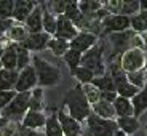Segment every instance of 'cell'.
Segmentation results:
<instances>
[{
    "mask_svg": "<svg viewBox=\"0 0 147 136\" xmlns=\"http://www.w3.org/2000/svg\"><path fill=\"white\" fill-rule=\"evenodd\" d=\"M63 107L67 110L66 114L77 120L78 123L85 122L91 114V106L86 101L83 91H82V85H75L74 88L67 90L63 96Z\"/></svg>",
    "mask_w": 147,
    "mask_h": 136,
    "instance_id": "obj_1",
    "label": "cell"
},
{
    "mask_svg": "<svg viewBox=\"0 0 147 136\" xmlns=\"http://www.w3.org/2000/svg\"><path fill=\"white\" fill-rule=\"evenodd\" d=\"M30 64L35 70L38 88H42V87H55L61 82V69L58 66L45 61L40 56H32Z\"/></svg>",
    "mask_w": 147,
    "mask_h": 136,
    "instance_id": "obj_2",
    "label": "cell"
},
{
    "mask_svg": "<svg viewBox=\"0 0 147 136\" xmlns=\"http://www.w3.org/2000/svg\"><path fill=\"white\" fill-rule=\"evenodd\" d=\"M80 66L90 69L94 77H99L107 70L106 63H104V43L98 40L94 47H91L88 51H85L80 58Z\"/></svg>",
    "mask_w": 147,
    "mask_h": 136,
    "instance_id": "obj_3",
    "label": "cell"
},
{
    "mask_svg": "<svg viewBox=\"0 0 147 136\" xmlns=\"http://www.w3.org/2000/svg\"><path fill=\"white\" fill-rule=\"evenodd\" d=\"M29 98L30 91L26 93H16V96L11 99L5 109H2V117L7 118L8 122H21L22 117L29 110Z\"/></svg>",
    "mask_w": 147,
    "mask_h": 136,
    "instance_id": "obj_4",
    "label": "cell"
},
{
    "mask_svg": "<svg viewBox=\"0 0 147 136\" xmlns=\"http://www.w3.org/2000/svg\"><path fill=\"white\" fill-rule=\"evenodd\" d=\"M118 61H120L121 69L125 70L126 74H129V72H136V70L144 69L147 58H146V51H144V50L129 48V50H126V51L120 56Z\"/></svg>",
    "mask_w": 147,
    "mask_h": 136,
    "instance_id": "obj_5",
    "label": "cell"
},
{
    "mask_svg": "<svg viewBox=\"0 0 147 136\" xmlns=\"http://www.w3.org/2000/svg\"><path fill=\"white\" fill-rule=\"evenodd\" d=\"M134 37V32L131 29L125 30V32H117V34H109V40L112 43V55L109 58V63L118 59L126 50L131 48V40Z\"/></svg>",
    "mask_w": 147,
    "mask_h": 136,
    "instance_id": "obj_6",
    "label": "cell"
},
{
    "mask_svg": "<svg viewBox=\"0 0 147 136\" xmlns=\"http://www.w3.org/2000/svg\"><path fill=\"white\" fill-rule=\"evenodd\" d=\"M86 123H88V133L91 136H112L118 130L115 120H106L94 114L88 115Z\"/></svg>",
    "mask_w": 147,
    "mask_h": 136,
    "instance_id": "obj_7",
    "label": "cell"
},
{
    "mask_svg": "<svg viewBox=\"0 0 147 136\" xmlns=\"http://www.w3.org/2000/svg\"><path fill=\"white\" fill-rule=\"evenodd\" d=\"M101 30H102V34H107V35L129 30V16L109 15L101 21Z\"/></svg>",
    "mask_w": 147,
    "mask_h": 136,
    "instance_id": "obj_8",
    "label": "cell"
},
{
    "mask_svg": "<svg viewBox=\"0 0 147 136\" xmlns=\"http://www.w3.org/2000/svg\"><path fill=\"white\" fill-rule=\"evenodd\" d=\"M34 88H37V75L34 70L32 64L27 67H24L22 70L18 72V80L15 85V91L16 93H26L32 91Z\"/></svg>",
    "mask_w": 147,
    "mask_h": 136,
    "instance_id": "obj_9",
    "label": "cell"
},
{
    "mask_svg": "<svg viewBox=\"0 0 147 136\" xmlns=\"http://www.w3.org/2000/svg\"><path fill=\"white\" fill-rule=\"evenodd\" d=\"M98 43V35L90 32H83V30H78V34L74 37L72 40L69 42V50L74 51H78L83 55L85 51H88L91 47Z\"/></svg>",
    "mask_w": 147,
    "mask_h": 136,
    "instance_id": "obj_10",
    "label": "cell"
},
{
    "mask_svg": "<svg viewBox=\"0 0 147 136\" xmlns=\"http://www.w3.org/2000/svg\"><path fill=\"white\" fill-rule=\"evenodd\" d=\"M56 115H58L59 125L63 128V136H82V133H83L82 123H78L77 120H74L72 117H69L64 109L56 110Z\"/></svg>",
    "mask_w": 147,
    "mask_h": 136,
    "instance_id": "obj_11",
    "label": "cell"
},
{
    "mask_svg": "<svg viewBox=\"0 0 147 136\" xmlns=\"http://www.w3.org/2000/svg\"><path fill=\"white\" fill-rule=\"evenodd\" d=\"M78 34L77 27L74 26L72 22L66 18L64 15L61 16H56V32L53 37L56 39H61V40H66V42H70L74 37Z\"/></svg>",
    "mask_w": 147,
    "mask_h": 136,
    "instance_id": "obj_12",
    "label": "cell"
},
{
    "mask_svg": "<svg viewBox=\"0 0 147 136\" xmlns=\"http://www.w3.org/2000/svg\"><path fill=\"white\" fill-rule=\"evenodd\" d=\"M50 39H51V37L48 35V34H45V32L29 34L26 40L22 42V43H19V45H21L24 50H27V51H42V50L47 48Z\"/></svg>",
    "mask_w": 147,
    "mask_h": 136,
    "instance_id": "obj_13",
    "label": "cell"
},
{
    "mask_svg": "<svg viewBox=\"0 0 147 136\" xmlns=\"http://www.w3.org/2000/svg\"><path fill=\"white\" fill-rule=\"evenodd\" d=\"M45 122H47V115L43 112H34V110H27L26 115L21 120V127L26 130H34L37 128H43Z\"/></svg>",
    "mask_w": 147,
    "mask_h": 136,
    "instance_id": "obj_14",
    "label": "cell"
},
{
    "mask_svg": "<svg viewBox=\"0 0 147 136\" xmlns=\"http://www.w3.org/2000/svg\"><path fill=\"white\" fill-rule=\"evenodd\" d=\"M26 30L29 34H40L43 32V26H42V5H35L29 16L26 18Z\"/></svg>",
    "mask_w": 147,
    "mask_h": 136,
    "instance_id": "obj_15",
    "label": "cell"
},
{
    "mask_svg": "<svg viewBox=\"0 0 147 136\" xmlns=\"http://www.w3.org/2000/svg\"><path fill=\"white\" fill-rule=\"evenodd\" d=\"M129 101H131V106H133V117L136 118L141 117L147 110V83Z\"/></svg>",
    "mask_w": 147,
    "mask_h": 136,
    "instance_id": "obj_16",
    "label": "cell"
},
{
    "mask_svg": "<svg viewBox=\"0 0 147 136\" xmlns=\"http://www.w3.org/2000/svg\"><path fill=\"white\" fill-rule=\"evenodd\" d=\"M35 2H29V0H26V2H22V0H19V2H15V5H13V15H11V19H15V21L18 22H22L26 21V18L32 13V10L35 8Z\"/></svg>",
    "mask_w": 147,
    "mask_h": 136,
    "instance_id": "obj_17",
    "label": "cell"
},
{
    "mask_svg": "<svg viewBox=\"0 0 147 136\" xmlns=\"http://www.w3.org/2000/svg\"><path fill=\"white\" fill-rule=\"evenodd\" d=\"M115 123H117V128L120 131H123L126 136H131L141 128V123H139V118L136 117H120V118H115Z\"/></svg>",
    "mask_w": 147,
    "mask_h": 136,
    "instance_id": "obj_18",
    "label": "cell"
},
{
    "mask_svg": "<svg viewBox=\"0 0 147 136\" xmlns=\"http://www.w3.org/2000/svg\"><path fill=\"white\" fill-rule=\"evenodd\" d=\"M91 114L98 115L101 118H106V120H115V112H114V106L110 103L99 99L98 103L91 104Z\"/></svg>",
    "mask_w": 147,
    "mask_h": 136,
    "instance_id": "obj_19",
    "label": "cell"
},
{
    "mask_svg": "<svg viewBox=\"0 0 147 136\" xmlns=\"http://www.w3.org/2000/svg\"><path fill=\"white\" fill-rule=\"evenodd\" d=\"M112 106H114V112H115V117L117 118H120V117H131L133 115L131 101L126 99V98L117 96L115 101L112 103Z\"/></svg>",
    "mask_w": 147,
    "mask_h": 136,
    "instance_id": "obj_20",
    "label": "cell"
},
{
    "mask_svg": "<svg viewBox=\"0 0 147 136\" xmlns=\"http://www.w3.org/2000/svg\"><path fill=\"white\" fill-rule=\"evenodd\" d=\"M129 29L139 35L147 32V11H139L134 16H129Z\"/></svg>",
    "mask_w": 147,
    "mask_h": 136,
    "instance_id": "obj_21",
    "label": "cell"
},
{
    "mask_svg": "<svg viewBox=\"0 0 147 136\" xmlns=\"http://www.w3.org/2000/svg\"><path fill=\"white\" fill-rule=\"evenodd\" d=\"M16 59H18V53H16V50H15V43H10V47L3 51V55L0 56L2 69L16 70Z\"/></svg>",
    "mask_w": 147,
    "mask_h": 136,
    "instance_id": "obj_22",
    "label": "cell"
},
{
    "mask_svg": "<svg viewBox=\"0 0 147 136\" xmlns=\"http://www.w3.org/2000/svg\"><path fill=\"white\" fill-rule=\"evenodd\" d=\"M42 26H43V32L48 34L50 37L55 35L56 32V16L51 15L45 3H42Z\"/></svg>",
    "mask_w": 147,
    "mask_h": 136,
    "instance_id": "obj_23",
    "label": "cell"
},
{
    "mask_svg": "<svg viewBox=\"0 0 147 136\" xmlns=\"http://www.w3.org/2000/svg\"><path fill=\"white\" fill-rule=\"evenodd\" d=\"M45 136H63V128L59 125L58 115H56V110L53 114H50L47 117V122H45Z\"/></svg>",
    "mask_w": 147,
    "mask_h": 136,
    "instance_id": "obj_24",
    "label": "cell"
},
{
    "mask_svg": "<svg viewBox=\"0 0 147 136\" xmlns=\"http://www.w3.org/2000/svg\"><path fill=\"white\" fill-rule=\"evenodd\" d=\"M91 85H93V87H96L101 93H102V91H115L114 80H112V77H110V74L107 72V70L102 74V75L93 78Z\"/></svg>",
    "mask_w": 147,
    "mask_h": 136,
    "instance_id": "obj_25",
    "label": "cell"
},
{
    "mask_svg": "<svg viewBox=\"0 0 147 136\" xmlns=\"http://www.w3.org/2000/svg\"><path fill=\"white\" fill-rule=\"evenodd\" d=\"M101 8H102V3H101V2H96V0H93V2H86V0L78 2V11L88 19H91L93 15H94L98 10H101Z\"/></svg>",
    "mask_w": 147,
    "mask_h": 136,
    "instance_id": "obj_26",
    "label": "cell"
},
{
    "mask_svg": "<svg viewBox=\"0 0 147 136\" xmlns=\"http://www.w3.org/2000/svg\"><path fill=\"white\" fill-rule=\"evenodd\" d=\"M47 48L55 56H61V58H63V55L69 50V42L61 40V39H56V37H51L50 42H48V45H47Z\"/></svg>",
    "mask_w": 147,
    "mask_h": 136,
    "instance_id": "obj_27",
    "label": "cell"
},
{
    "mask_svg": "<svg viewBox=\"0 0 147 136\" xmlns=\"http://www.w3.org/2000/svg\"><path fill=\"white\" fill-rule=\"evenodd\" d=\"M29 110L43 112V91L42 88H34L29 98Z\"/></svg>",
    "mask_w": 147,
    "mask_h": 136,
    "instance_id": "obj_28",
    "label": "cell"
},
{
    "mask_svg": "<svg viewBox=\"0 0 147 136\" xmlns=\"http://www.w3.org/2000/svg\"><path fill=\"white\" fill-rule=\"evenodd\" d=\"M80 58H82V53L74 51V50H67L63 55V61L66 63V66L69 67L70 74H74V70L80 66Z\"/></svg>",
    "mask_w": 147,
    "mask_h": 136,
    "instance_id": "obj_29",
    "label": "cell"
},
{
    "mask_svg": "<svg viewBox=\"0 0 147 136\" xmlns=\"http://www.w3.org/2000/svg\"><path fill=\"white\" fill-rule=\"evenodd\" d=\"M74 77L78 80V85H86V83H91V80L94 78V74L91 72L90 69H86V67L83 66H78L77 69L74 70L72 74Z\"/></svg>",
    "mask_w": 147,
    "mask_h": 136,
    "instance_id": "obj_30",
    "label": "cell"
},
{
    "mask_svg": "<svg viewBox=\"0 0 147 136\" xmlns=\"http://www.w3.org/2000/svg\"><path fill=\"white\" fill-rule=\"evenodd\" d=\"M82 91H83L86 101L90 103V106H91V104H94V103H98V101L101 99V91L96 88V87H93L91 83L82 85Z\"/></svg>",
    "mask_w": 147,
    "mask_h": 136,
    "instance_id": "obj_31",
    "label": "cell"
},
{
    "mask_svg": "<svg viewBox=\"0 0 147 136\" xmlns=\"http://www.w3.org/2000/svg\"><path fill=\"white\" fill-rule=\"evenodd\" d=\"M27 35H29V32L22 26H13L8 30V37H10V40H13V43H22L27 39Z\"/></svg>",
    "mask_w": 147,
    "mask_h": 136,
    "instance_id": "obj_32",
    "label": "cell"
},
{
    "mask_svg": "<svg viewBox=\"0 0 147 136\" xmlns=\"http://www.w3.org/2000/svg\"><path fill=\"white\" fill-rule=\"evenodd\" d=\"M126 80H128V83H131L133 87H136V88H139V90L147 83V80H146V74H144V69L136 70V72H129V74H126Z\"/></svg>",
    "mask_w": 147,
    "mask_h": 136,
    "instance_id": "obj_33",
    "label": "cell"
},
{
    "mask_svg": "<svg viewBox=\"0 0 147 136\" xmlns=\"http://www.w3.org/2000/svg\"><path fill=\"white\" fill-rule=\"evenodd\" d=\"M136 13H139V2L138 0H129V2H123L121 0V7L118 15L123 16H134Z\"/></svg>",
    "mask_w": 147,
    "mask_h": 136,
    "instance_id": "obj_34",
    "label": "cell"
},
{
    "mask_svg": "<svg viewBox=\"0 0 147 136\" xmlns=\"http://www.w3.org/2000/svg\"><path fill=\"white\" fill-rule=\"evenodd\" d=\"M115 91H117V95L121 96V98L131 99L133 96H134L138 91H139V88L133 87L131 83H128V82H126V83H123V85H120V87H117V88H115Z\"/></svg>",
    "mask_w": 147,
    "mask_h": 136,
    "instance_id": "obj_35",
    "label": "cell"
},
{
    "mask_svg": "<svg viewBox=\"0 0 147 136\" xmlns=\"http://www.w3.org/2000/svg\"><path fill=\"white\" fill-rule=\"evenodd\" d=\"M13 5L15 2H0V19H11V15H13Z\"/></svg>",
    "mask_w": 147,
    "mask_h": 136,
    "instance_id": "obj_36",
    "label": "cell"
},
{
    "mask_svg": "<svg viewBox=\"0 0 147 136\" xmlns=\"http://www.w3.org/2000/svg\"><path fill=\"white\" fill-rule=\"evenodd\" d=\"M16 96L15 90H10V91H0V110L5 109L8 104L11 103V99Z\"/></svg>",
    "mask_w": 147,
    "mask_h": 136,
    "instance_id": "obj_37",
    "label": "cell"
},
{
    "mask_svg": "<svg viewBox=\"0 0 147 136\" xmlns=\"http://www.w3.org/2000/svg\"><path fill=\"white\" fill-rule=\"evenodd\" d=\"M117 96H118L117 91H102V93H101V99L106 101V103L112 104L115 101V98H117Z\"/></svg>",
    "mask_w": 147,
    "mask_h": 136,
    "instance_id": "obj_38",
    "label": "cell"
},
{
    "mask_svg": "<svg viewBox=\"0 0 147 136\" xmlns=\"http://www.w3.org/2000/svg\"><path fill=\"white\" fill-rule=\"evenodd\" d=\"M13 27V19H0V34L8 32Z\"/></svg>",
    "mask_w": 147,
    "mask_h": 136,
    "instance_id": "obj_39",
    "label": "cell"
},
{
    "mask_svg": "<svg viewBox=\"0 0 147 136\" xmlns=\"http://www.w3.org/2000/svg\"><path fill=\"white\" fill-rule=\"evenodd\" d=\"M21 131H22V136H45L43 133L40 131H34V130H26L21 127Z\"/></svg>",
    "mask_w": 147,
    "mask_h": 136,
    "instance_id": "obj_40",
    "label": "cell"
},
{
    "mask_svg": "<svg viewBox=\"0 0 147 136\" xmlns=\"http://www.w3.org/2000/svg\"><path fill=\"white\" fill-rule=\"evenodd\" d=\"M7 123H8V120L7 118H3V117H0V135H2V130L7 127Z\"/></svg>",
    "mask_w": 147,
    "mask_h": 136,
    "instance_id": "obj_41",
    "label": "cell"
},
{
    "mask_svg": "<svg viewBox=\"0 0 147 136\" xmlns=\"http://www.w3.org/2000/svg\"><path fill=\"white\" fill-rule=\"evenodd\" d=\"M139 11H147V0L139 2Z\"/></svg>",
    "mask_w": 147,
    "mask_h": 136,
    "instance_id": "obj_42",
    "label": "cell"
},
{
    "mask_svg": "<svg viewBox=\"0 0 147 136\" xmlns=\"http://www.w3.org/2000/svg\"><path fill=\"white\" fill-rule=\"evenodd\" d=\"M112 136H126V135H125V133H123V131H120V130H117V131H115V133H114V135H112Z\"/></svg>",
    "mask_w": 147,
    "mask_h": 136,
    "instance_id": "obj_43",
    "label": "cell"
},
{
    "mask_svg": "<svg viewBox=\"0 0 147 136\" xmlns=\"http://www.w3.org/2000/svg\"><path fill=\"white\" fill-rule=\"evenodd\" d=\"M144 74H146V80H147V61H146V66H144Z\"/></svg>",
    "mask_w": 147,
    "mask_h": 136,
    "instance_id": "obj_44",
    "label": "cell"
},
{
    "mask_svg": "<svg viewBox=\"0 0 147 136\" xmlns=\"http://www.w3.org/2000/svg\"><path fill=\"white\" fill-rule=\"evenodd\" d=\"M82 136H91V135H90L88 131H83V133H82Z\"/></svg>",
    "mask_w": 147,
    "mask_h": 136,
    "instance_id": "obj_45",
    "label": "cell"
},
{
    "mask_svg": "<svg viewBox=\"0 0 147 136\" xmlns=\"http://www.w3.org/2000/svg\"><path fill=\"white\" fill-rule=\"evenodd\" d=\"M144 131H146V135H147V122H146V125H144Z\"/></svg>",
    "mask_w": 147,
    "mask_h": 136,
    "instance_id": "obj_46",
    "label": "cell"
},
{
    "mask_svg": "<svg viewBox=\"0 0 147 136\" xmlns=\"http://www.w3.org/2000/svg\"><path fill=\"white\" fill-rule=\"evenodd\" d=\"M0 70H2V63H0Z\"/></svg>",
    "mask_w": 147,
    "mask_h": 136,
    "instance_id": "obj_47",
    "label": "cell"
},
{
    "mask_svg": "<svg viewBox=\"0 0 147 136\" xmlns=\"http://www.w3.org/2000/svg\"><path fill=\"white\" fill-rule=\"evenodd\" d=\"M0 117H2V110H0Z\"/></svg>",
    "mask_w": 147,
    "mask_h": 136,
    "instance_id": "obj_48",
    "label": "cell"
}]
</instances>
